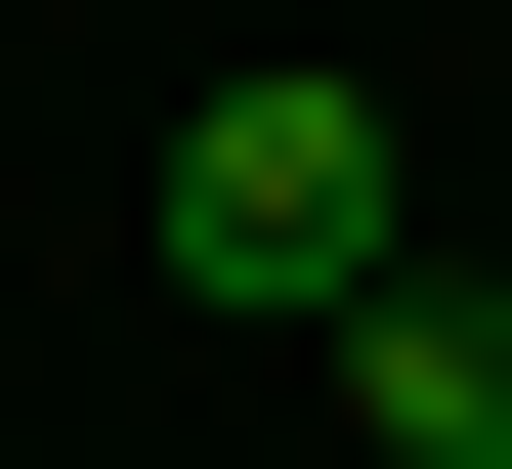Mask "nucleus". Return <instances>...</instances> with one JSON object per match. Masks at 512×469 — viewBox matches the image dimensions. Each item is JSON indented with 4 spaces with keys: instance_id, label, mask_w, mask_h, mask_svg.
<instances>
[{
    "instance_id": "f257e3e1",
    "label": "nucleus",
    "mask_w": 512,
    "mask_h": 469,
    "mask_svg": "<svg viewBox=\"0 0 512 469\" xmlns=\"http://www.w3.org/2000/svg\"><path fill=\"white\" fill-rule=\"evenodd\" d=\"M171 299H214V342H299V384H342L384 299H427V214H384V86H299V43H256V86L171 128Z\"/></svg>"
},
{
    "instance_id": "f03ea898",
    "label": "nucleus",
    "mask_w": 512,
    "mask_h": 469,
    "mask_svg": "<svg viewBox=\"0 0 512 469\" xmlns=\"http://www.w3.org/2000/svg\"><path fill=\"white\" fill-rule=\"evenodd\" d=\"M342 427H384V469H512V299H470V256H427V299L342 342Z\"/></svg>"
}]
</instances>
